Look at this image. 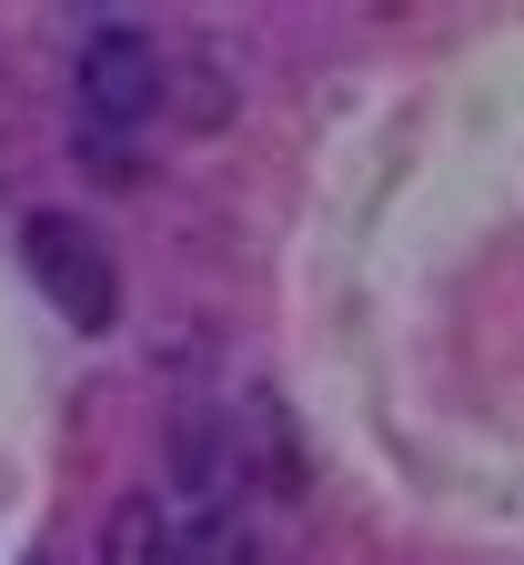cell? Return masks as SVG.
I'll return each instance as SVG.
<instances>
[{
    "label": "cell",
    "mask_w": 524,
    "mask_h": 565,
    "mask_svg": "<svg viewBox=\"0 0 524 565\" xmlns=\"http://www.w3.org/2000/svg\"><path fill=\"white\" fill-rule=\"evenodd\" d=\"M71 82H82V121H92L101 141H121V131H141V121L162 111L172 61H162V41L141 31V21H101V31H82Z\"/></svg>",
    "instance_id": "1"
},
{
    "label": "cell",
    "mask_w": 524,
    "mask_h": 565,
    "mask_svg": "<svg viewBox=\"0 0 524 565\" xmlns=\"http://www.w3.org/2000/svg\"><path fill=\"white\" fill-rule=\"evenodd\" d=\"M21 263H31V282L51 294L61 323H82V333H111L121 323V273H111V253H101L92 223H71V212H31V223H21Z\"/></svg>",
    "instance_id": "2"
},
{
    "label": "cell",
    "mask_w": 524,
    "mask_h": 565,
    "mask_svg": "<svg viewBox=\"0 0 524 565\" xmlns=\"http://www.w3.org/2000/svg\"><path fill=\"white\" fill-rule=\"evenodd\" d=\"M101 565H182V494H121L101 525Z\"/></svg>",
    "instance_id": "3"
},
{
    "label": "cell",
    "mask_w": 524,
    "mask_h": 565,
    "mask_svg": "<svg viewBox=\"0 0 524 565\" xmlns=\"http://www.w3.org/2000/svg\"><path fill=\"white\" fill-rule=\"evenodd\" d=\"M182 565H263L243 505H192L182 494Z\"/></svg>",
    "instance_id": "4"
}]
</instances>
